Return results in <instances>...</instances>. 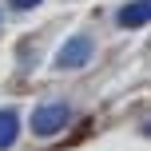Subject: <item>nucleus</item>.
<instances>
[{"label":"nucleus","instance_id":"f03ea898","mask_svg":"<svg viewBox=\"0 0 151 151\" xmlns=\"http://www.w3.org/2000/svg\"><path fill=\"white\" fill-rule=\"evenodd\" d=\"M68 119H72L68 104H40L36 111H32V131H36L40 139H48V135H56V131H64Z\"/></svg>","mask_w":151,"mask_h":151},{"label":"nucleus","instance_id":"423d86ee","mask_svg":"<svg viewBox=\"0 0 151 151\" xmlns=\"http://www.w3.org/2000/svg\"><path fill=\"white\" fill-rule=\"evenodd\" d=\"M147 135H151V123H147Z\"/></svg>","mask_w":151,"mask_h":151},{"label":"nucleus","instance_id":"20e7f679","mask_svg":"<svg viewBox=\"0 0 151 151\" xmlns=\"http://www.w3.org/2000/svg\"><path fill=\"white\" fill-rule=\"evenodd\" d=\"M16 135H20V115H16V107H0V151L12 147Z\"/></svg>","mask_w":151,"mask_h":151},{"label":"nucleus","instance_id":"39448f33","mask_svg":"<svg viewBox=\"0 0 151 151\" xmlns=\"http://www.w3.org/2000/svg\"><path fill=\"white\" fill-rule=\"evenodd\" d=\"M40 0H12V8H36Z\"/></svg>","mask_w":151,"mask_h":151},{"label":"nucleus","instance_id":"f257e3e1","mask_svg":"<svg viewBox=\"0 0 151 151\" xmlns=\"http://www.w3.org/2000/svg\"><path fill=\"white\" fill-rule=\"evenodd\" d=\"M91 52H96V40H91L88 32H76V36H68V40L60 44V52H56V68L76 72V68H83V64L91 60Z\"/></svg>","mask_w":151,"mask_h":151},{"label":"nucleus","instance_id":"7ed1b4c3","mask_svg":"<svg viewBox=\"0 0 151 151\" xmlns=\"http://www.w3.org/2000/svg\"><path fill=\"white\" fill-rule=\"evenodd\" d=\"M115 24H119V28H143V24H151V0H131V4H123L119 16H115Z\"/></svg>","mask_w":151,"mask_h":151}]
</instances>
